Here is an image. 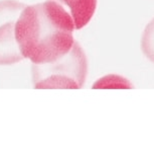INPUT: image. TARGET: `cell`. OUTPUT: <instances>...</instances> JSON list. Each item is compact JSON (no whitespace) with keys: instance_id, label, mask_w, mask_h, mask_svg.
Instances as JSON below:
<instances>
[{"instance_id":"cell-1","label":"cell","mask_w":154,"mask_h":154,"mask_svg":"<svg viewBox=\"0 0 154 154\" xmlns=\"http://www.w3.org/2000/svg\"><path fill=\"white\" fill-rule=\"evenodd\" d=\"M75 22L65 8L53 0L26 5L15 25V39L24 59L32 64L54 62L75 43Z\"/></svg>"},{"instance_id":"cell-2","label":"cell","mask_w":154,"mask_h":154,"mask_svg":"<svg viewBox=\"0 0 154 154\" xmlns=\"http://www.w3.org/2000/svg\"><path fill=\"white\" fill-rule=\"evenodd\" d=\"M88 61L77 41L68 53L54 62L32 64L31 78L34 88L80 89L86 82Z\"/></svg>"},{"instance_id":"cell-3","label":"cell","mask_w":154,"mask_h":154,"mask_svg":"<svg viewBox=\"0 0 154 154\" xmlns=\"http://www.w3.org/2000/svg\"><path fill=\"white\" fill-rule=\"evenodd\" d=\"M26 4L18 0H0V66H9L24 59L15 39V25Z\"/></svg>"},{"instance_id":"cell-4","label":"cell","mask_w":154,"mask_h":154,"mask_svg":"<svg viewBox=\"0 0 154 154\" xmlns=\"http://www.w3.org/2000/svg\"><path fill=\"white\" fill-rule=\"evenodd\" d=\"M63 7L74 19L75 30L85 28L97 9L98 0H53Z\"/></svg>"},{"instance_id":"cell-5","label":"cell","mask_w":154,"mask_h":154,"mask_svg":"<svg viewBox=\"0 0 154 154\" xmlns=\"http://www.w3.org/2000/svg\"><path fill=\"white\" fill-rule=\"evenodd\" d=\"M93 88H121V89H130L134 85L126 77L118 74H108L99 78L93 84Z\"/></svg>"},{"instance_id":"cell-6","label":"cell","mask_w":154,"mask_h":154,"mask_svg":"<svg viewBox=\"0 0 154 154\" xmlns=\"http://www.w3.org/2000/svg\"><path fill=\"white\" fill-rule=\"evenodd\" d=\"M141 50L144 56L154 63V18L144 28L141 37Z\"/></svg>"}]
</instances>
